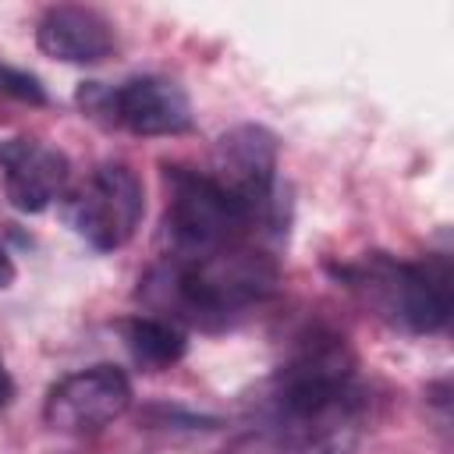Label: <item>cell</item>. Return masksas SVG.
<instances>
[{"instance_id":"1","label":"cell","mask_w":454,"mask_h":454,"mask_svg":"<svg viewBox=\"0 0 454 454\" xmlns=\"http://www.w3.org/2000/svg\"><path fill=\"white\" fill-rule=\"evenodd\" d=\"M266 419L291 454H355L369 426V394L358 383L344 337L312 330L277 369Z\"/></svg>"},{"instance_id":"13","label":"cell","mask_w":454,"mask_h":454,"mask_svg":"<svg viewBox=\"0 0 454 454\" xmlns=\"http://www.w3.org/2000/svg\"><path fill=\"white\" fill-rule=\"evenodd\" d=\"M11 401H14V380H11V372H7V365H4V358H0V411H4Z\"/></svg>"},{"instance_id":"3","label":"cell","mask_w":454,"mask_h":454,"mask_svg":"<svg viewBox=\"0 0 454 454\" xmlns=\"http://www.w3.org/2000/svg\"><path fill=\"white\" fill-rule=\"evenodd\" d=\"M355 291H362L383 319L411 333H436L450 319L454 284L450 259L429 255L422 262H397L383 252H372L358 266L337 270Z\"/></svg>"},{"instance_id":"5","label":"cell","mask_w":454,"mask_h":454,"mask_svg":"<svg viewBox=\"0 0 454 454\" xmlns=\"http://www.w3.org/2000/svg\"><path fill=\"white\" fill-rule=\"evenodd\" d=\"M145 213L142 181L128 163H99L67 199L64 220L67 227L96 252L124 248Z\"/></svg>"},{"instance_id":"2","label":"cell","mask_w":454,"mask_h":454,"mask_svg":"<svg viewBox=\"0 0 454 454\" xmlns=\"http://www.w3.org/2000/svg\"><path fill=\"white\" fill-rule=\"evenodd\" d=\"M280 270L252 241L206 255H167L142 284L145 301L170 323L223 330L277 294Z\"/></svg>"},{"instance_id":"11","label":"cell","mask_w":454,"mask_h":454,"mask_svg":"<svg viewBox=\"0 0 454 454\" xmlns=\"http://www.w3.org/2000/svg\"><path fill=\"white\" fill-rule=\"evenodd\" d=\"M121 337H124V348L131 351V358L149 369V372H160V369H170L184 358V333L177 323L170 319H160V316H131L121 323Z\"/></svg>"},{"instance_id":"9","label":"cell","mask_w":454,"mask_h":454,"mask_svg":"<svg viewBox=\"0 0 454 454\" xmlns=\"http://www.w3.org/2000/svg\"><path fill=\"white\" fill-rule=\"evenodd\" d=\"M71 177V160L32 135H11L0 142V181L4 195L21 213H43L64 195Z\"/></svg>"},{"instance_id":"10","label":"cell","mask_w":454,"mask_h":454,"mask_svg":"<svg viewBox=\"0 0 454 454\" xmlns=\"http://www.w3.org/2000/svg\"><path fill=\"white\" fill-rule=\"evenodd\" d=\"M35 43L46 57L64 64H99L114 53V25L96 7L57 4L35 25Z\"/></svg>"},{"instance_id":"6","label":"cell","mask_w":454,"mask_h":454,"mask_svg":"<svg viewBox=\"0 0 454 454\" xmlns=\"http://www.w3.org/2000/svg\"><path fill=\"white\" fill-rule=\"evenodd\" d=\"M78 99L96 117L103 114L110 124L142 138L184 135L192 128V103L184 89L163 74H138L121 82L117 89H99L92 82L78 92Z\"/></svg>"},{"instance_id":"7","label":"cell","mask_w":454,"mask_h":454,"mask_svg":"<svg viewBox=\"0 0 454 454\" xmlns=\"http://www.w3.org/2000/svg\"><path fill=\"white\" fill-rule=\"evenodd\" d=\"M128 408H131V380L117 365H89L50 387L43 419L57 433L85 436L106 429Z\"/></svg>"},{"instance_id":"8","label":"cell","mask_w":454,"mask_h":454,"mask_svg":"<svg viewBox=\"0 0 454 454\" xmlns=\"http://www.w3.org/2000/svg\"><path fill=\"white\" fill-rule=\"evenodd\" d=\"M277 153V135L262 124H238L216 142L213 181L223 184L238 202H245L259 216V223L273 213Z\"/></svg>"},{"instance_id":"4","label":"cell","mask_w":454,"mask_h":454,"mask_svg":"<svg viewBox=\"0 0 454 454\" xmlns=\"http://www.w3.org/2000/svg\"><path fill=\"white\" fill-rule=\"evenodd\" d=\"M163 234L170 241L167 255H206L252 238L259 216L245 202H238L223 184H216L213 174L192 167H163Z\"/></svg>"},{"instance_id":"12","label":"cell","mask_w":454,"mask_h":454,"mask_svg":"<svg viewBox=\"0 0 454 454\" xmlns=\"http://www.w3.org/2000/svg\"><path fill=\"white\" fill-rule=\"evenodd\" d=\"M0 89L18 96V99H25V103H46V92H43L39 78H32L25 71H14L7 64H0Z\"/></svg>"},{"instance_id":"14","label":"cell","mask_w":454,"mask_h":454,"mask_svg":"<svg viewBox=\"0 0 454 454\" xmlns=\"http://www.w3.org/2000/svg\"><path fill=\"white\" fill-rule=\"evenodd\" d=\"M14 277H18V270H14L11 255H7V248L0 245V291H4V287H11V284H14Z\"/></svg>"}]
</instances>
